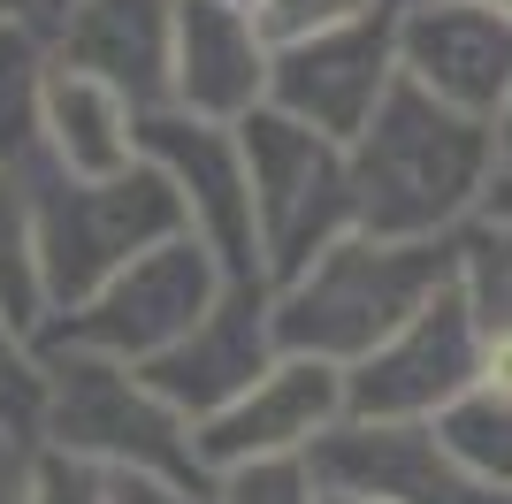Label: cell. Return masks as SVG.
<instances>
[{"instance_id":"cell-7","label":"cell","mask_w":512,"mask_h":504,"mask_svg":"<svg viewBox=\"0 0 512 504\" xmlns=\"http://www.w3.org/2000/svg\"><path fill=\"white\" fill-rule=\"evenodd\" d=\"M138 153L176 184V199L192 214V237L230 268V283H268L260 214H253V168H245L237 123H207V115H184V107H146L138 115Z\"/></svg>"},{"instance_id":"cell-30","label":"cell","mask_w":512,"mask_h":504,"mask_svg":"<svg viewBox=\"0 0 512 504\" xmlns=\"http://www.w3.org/2000/svg\"><path fill=\"white\" fill-rule=\"evenodd\" d=\"M245 8H260V0H245Z\"/></svg>"},{"instance_id":"cell-5","label":"cell","mask_w":512,"mask_h":504,"mask_svg":"<svg viewBox=\"0 0 512 504\" xmlns=\"http://www.w3.org/2000/svg\"><path fill=\"white\" fill-rule=\"evenodd\" d=\"M245 168H253V214H260V252H268V283H291L314 268L337 237L360 230V191H352V146L321 138L314 123L253 107L245 123Z\"/></svg>"},{"instance_id":"cell-26","label":"cell","mask_w":512,"mask_h":504,"mask_svg":"<svg viewBox=\"0 0 512 504\" xmlns=\"http://www.w3.org/2000/svg\"><path fill=\"white\" fill-rule=\"evenodd\" d=\"M490 138H497V176H512V100L490 115Z\"/></svg>"},{"instance_id":"cell-24","label":"cell","mask_w":512,"mask_h":504,"mask_svg":"<svg viewBox=\"0 0 512 504\" xmlns=\"http://www.w3.org/2000/svg\"><path fill=\"white\" fill-rule=\"evenodd\" d=\"M367 8H383V0H260L253 16L276 46H291V39H314V31H337V23L367 16Z\"/></svg>"},{"instance_id":"cell-31","label":"cell","mask_w":512,"mask_h":504,"mask_svg":"<svg viewBox=\"0 0 512 504\" xmlns=\"http://www.w3.org/2000/svg\"><path fill=\"white\" fill-rule=\"evenodd\" d=\"M497 8H512V0H497Z\"/></svg>"},{"instance_id":"cell-21","label":"cell","mask_w":512,"mask_h":504,"mask_svg":"<svg viewBox=\"0 0 512 504\" xmlns=\"http://www.w3.org/2000/svg\"><path fill=\"white\" fill-rule=\"evenodd\" d=\"M0 436H46V344L0 314Z\"/></svg>"},{"instance_id":"cell-23","label":"cell","mask_w":512,"mask_h":504,"mask_svg":"<svg viewBox=\"0 0 512 504\" xmlns=\"http://www.w3.org/2000/svg\"><path fill=\"white\" fill-rule=\"evenodd\" d=\"M107 489H115V474L39 443V459H31V504H107Z\"/></svg>"},{"instance_id":"cell-27","label":"cell","mask_w":512,"mask_h":504,"mask_svg":"<svg viewBox=\"0 0 512 504\" xmlns=\"http://www.w3.org/2000/svg\"><path fill=\"white\" fill-rule=\"evenodd\" d=\"M321 504H383V497H360V489H321Z\"/></svg>"},{"instance_id":"cell-13","label":"cell","mask_w":512,"mask_h":504,"mask_svg":"<svg viewBox=\"0 0 512 504\" xmlns=\"http://www.w3.org/2000/svg\"><path fill=\"white\" fill-rule=\"evenodd\" d=\"M276 359H283V344H276V291H268V283H230V291L214 298V314L199 321L176 352H161L153 367H138V375L199 428V420H214L222 405L245 398Z\"/></svg>"},{"instance_id":"cell-2","label":"cell","mask_w":512,"mask_h":504,"mask_svg":"<svg viewBox=\"0 0 512 504\" xmlns=\"http://www.w3.org/2000/svg\"><path fill=\"white\" fill-rule=\"evenodd\" d=\"M459 283V245L451 237H375L352 230L321 252L314 268L276 283V344L299 359L360 367L375 344L406 329L436 291Z\"/></svg>"},{"instance_id":"cell-14","label":"cell","mask_w":512,"mask_h":504,"mask_svg":"<svg viewBox=\"0 0 512 504\" xmlns=\"http://www.w3.org/2000/svg\"><path fill=\"white\" fill-rule=\"evenodd\" d=\"M268 69H276V39L245 0H176L169 107L207 123H245L253 107H268Z\"/></svg>"},{"instance_id":"cell-20","label":"cell","mask_w":512,"mask_h":504,"mask_svg":"<svg viewBox=\"0 0 512 504\" xmlns=\"http://www.w3.org/2000/svg\"><path fill=\"white\" fill-rule=\"evenodd\" d=\"M436 436L459 451V466H474L482 482L512 489V398H505V390L474 382L451 413H436Z\"/></svg>"},{"instance_id":"cell-1","label":"cell","mask_w":512,"mask_h":504,"mask_svg":"<svg viewBox=\"0 0 512 504\" xmlns=\"http://www.w3.org/2000/svg\"><path fill=\"white\" fill-rule=\"evenodd\" d=\"M352 191L375 237H459L497 191V138L482 115L398 77L352 138Z\"/></svg>"},{"instance_id":"cell-29","label":"cell","mask_w":512,"mask_h":504,"mask_svg":"<svg viewBox=\"0 0 512 504\" xmlns=\"http://www.w3.org/2000/svg\"><path fill=\"white\" fill-rule=\"evenodd\" d=\"M62 8H69V0H31V16H39V23H46V16H62Z\"/></svg>"},{"instance_id":"cell-3","label":"cell","mask_w":512,"mask_h":504,"mask_svg":"<svg viewBox=\"0 0 512 504\" xmlns=\"http://www.w3.org/2000/svg\"><path fill=\"white\" fill-rule=\"evenodd\" d=\"M23 191H31L39 275H46V306H54V314H77L138 252H153V245H169V237L192 230L176 184L146 153H138V168H123V176H69V168H54L39 153V161L23 168Z\"/></svg>"},{"instance_id":"cell-18","label":"cell","mask_w":512,"mask_h":504,"mask_svg":"<svg viewBox=\"0 0 512 504\" xmlns=\"http://www.w3.org/2000/svg\"><path fill=\"white\" fill-rule=\"evenodd\" d=\"M0 314L16 329L46 336L54 306H46V275H39V230H31V191L23 168H0Z\"/></svg>"},{"instance_id":"cell-4","label":"cell","mask_w":512,"mask_h":504,"mask_svg":"<svg viewBox=\"0 0 512 504\" xmlns=\"http://www.w3.org/2000/svg\"><path fill=\"white\" fill-rule=\"evenodd\" d=\"M46 344V436L69 459H92L100 474H153V482L214 489L199 459V428L153 390L130 359L85 352V344Z\"/></svg>"},{"instance_id":"cell-16","label":"cell","mask_w":512,"mask_h":504,"mask_svg":"<svg viewBox=\"0 0 512 504\" xmlns=\"http://www.w3.org/2000/svg\"><path fill=\"white\" fill-rule=\"evenodd\" d=\"M138 115L146 107L123 100L115 84L54 62L39 107V153L69 176H123V168H138Z\"/></svg>"},{"instance_id":"cell-15","label":"cell","mask_w":512,"mask_h":504,"mask_svg":"<svg viewBox=\"0 0 512 504\" xmlns=\"http://www.w3.org/2000/svg\"><path fill=\"white\" fill-rule=\"evenodd\" d=\"M54 62L115 84L138 107H169V62H176V0H69L46 16Z\"/></svg>"},{"instance_id":"cell-6","label":"cell","mask_w":512,"mask_h":504,"mask_svg":"<svg viewBox=\"0 0 512 504\" xmlns=\"http://www.w3.org/2000/svg\"><path fill=\"white\" fill-rule=\"evenodd\" d=\"M222 291H230V268L184 230V237H169V245L138 252V260H130L115 283H100L77 314H54L46 336H54V344L107 352V359H130V367H153L161 352H176V344L214 314Z\"/></svg>"},{"instance_id":"cell-9","label":"cell","mask_w":512,"mask_h":504,"mask_svg":"<svg viewBox=\"0 0 512 504\" xmlns=\"http://www.w3.org/2000/svg\"><path fill=\"white\" fill-rule=\"evenodd\" d=\"M390 84H398V0L337 23V31L276 46L268 107H283V115L314 123L321 138L352 146V138L375 123V107L390 100Z\"/></svg>"},{"instance_id":"cell-22","label":"cell","mask_w":512,"mask_h":504,"mask_svg":"<svg viewBox=\"0 0 512 504\" xmlns=\"http://www.w3.org/2000/svg\"><path fill=\"white\" fill-rule=\"evenodd\" d=\"M214 504H321V482L306 459H268V466L214 474Z\"/></svg>"},{"instance_id":"cell-10","label":"cell","mask_w":512,"mask_h":504,"mask_svg":"<svg viewBox=\"0 0 512 504\" xmlns=\"http://www.w3.org/2000/svg\"><path fill=\"white\" fill-rule=\"evenodd\" d=\"M321 489H360L383 504H512V489L482 482L474 466H459L436 420H352L344 413L329 436L306 451Z\"/></svg>"},{"instance_id":"cell-28","label":"cell","mask_w":512,"mask_h":504,"mask_svg":"<svg viewBox=\"0 0 512 504\" xmlns=\"http://www.w3.org/2000/svg\"><path fill=\"white\" fill-rule=\"evenodd\" d=\"M490 214H512V176H497V191H490Z\"/></svg>"},{"instance_id":"cell-25","label":"cell","mask_w":512,"mask_h":504,"mask_svg":"<svg viewBox=\"0 0 512 504\" xmlns=\"http://www.w3.org/2000/svg\"><path fill=\"white\" fill-rule=\"evenodd\" d=\"M107 504H214V489H192V482H153V474H115Z\"/></svg>"},{"instance_id":"cell-19","label":"cell","mask_w":512,"mask_h":504,"mask_svg":"<svg viewBox=\"0 0 512 504\" xmlns=\"http://www.w3.org/2000/svg\"><path fill=\"white\" fill-rule=\"evenodd\" d=\"M451 245H459V291H467L482 336H490V344H512V214L482 207Z\"/></svg>"},{"instance_id":"cell-17","label":"cell","mask_w":512,"mask_h":504,"mask_svg":"<svg viewBox=\"0 0 512 504\" xmlns=\"http://www.w3.org/2000/svg\"><path fill=\"white\" fill-rule=\"evenodd\" d=\"M46 77H54V39L46 23L0 16V168H31L39 161V107H46Z\"/></svg>"},{"instance_id":"cell-11","label":"cell","mask_w":512,"mask_h":504,"mask_svg":"<svg viewBox=\"0 0 512 504\" xmlns=\"http://www.w3.org/2000/svg\"><path fill=\"white\" fill-rule=\"evenodd\" d=\"M344 413H352L344 367L283 352L237 405L199 420V459H207V474H237V466H268V459H306Z\"/></svg>"},{"instance_id":"cell-8","label":"cell","mask_w":512,"mask_h":504,"mask_svg":"<svg viewBox=\"0 0 512 504\" xmlns=\"http://www.w3.org/2000/svg\"><path fill=\"white\" fill-rule=\"evenodd\" d=\"M482 367H490V336L474 321L467 291L451 283L390 344L344 367V398H352V420H436L482 382Z\"/></svg>"},{"instance_id":"cell-12","label":"cell","mask_w":512,"mask_h":504,"mask_svg":"<svg viewBox=\"0 0 512 504\" xmlns=\"http://www.w3.org/2000/svg\"><path fill=\"white\" fill-rule=\"evenodd\" d=\"M398 77L490 123L512 100V8H497V0H398Z\"/></svg>"}]
</instances>
